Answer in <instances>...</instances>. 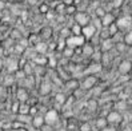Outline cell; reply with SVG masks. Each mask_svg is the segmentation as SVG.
Here are the masks:
<instances>
[{
    "label": "cell",
    "mask_w": 132,
    "mask_h": 131,
    "mask_svg": "<svg viewBox=\"0 0 132 131\" xmlns=\"http://www.w3.org/2000/svg\"><path fill=\"white\" fill-rule=\"evenodd\" d=\"M107 28H108V31H110L111 37H112V36H113L116 32H118V31H119V29H118V26H116V23H112V24H111V26H108Z\"/></svg>",
    "instance_id": "4dcf8cb0"
},
{
    "label": "cell",
    "mask_w": 132,
    "mask_h": 131,
    "mask_svg": "<svg viewBox=\"0 0 132 131\" xmlns=\"http://www.w3.org/2000/svg\"><path fill=\"white\" fill-rule=\"evenodd\" d=\"M91 130H92V127H91L89 123H87V122L83 123V125L80 126V131H91Z\"/></svg>",
    "instance_id": "836d02e7"
},
{
    "label": "cell",
    "mask_w": 132,
    "mask_h": 131,
    "mask_svg": "<svg viewBox=\"0 0 132 131\" xmlns=\"http://www.w3.org/2000/svg\"><path fill=\"white\" fill-rule=\"evenodd\" d=\"M4 80H5V84H7V87H10V86H12V84L16 82L15 80V76L13 75H8L7 78H4Z\"/></svg>",
    "instance_id": "d6a6232c"
},
{
    "label": "cell",
    "mask_w": 132,
    "mask_h": 131,
    "mask_svg": "<svg viewBox=\"0 0 132 131\" xmlns=\"http://www.w3.org/2000/svg\"><path fill=\"white\" fill-rule=\"evenodd\" d=\"M79 84H80V82L77 80V79H75V78H71V79H68L67 82H64V86L68 90H71V92L79 88Z\"/></svg>",
    "instance_id": "2e32d148"
},
{
    "label": "cell",
    "mask_w": 132,
    "mask_h": 131,
    "mask_svg": "<svg viewBox=\"0 0 132 131\" xmlns=\"http://www.w3.org/2000/svg\"><path fill=\"white\" fill-rule=\"evenodd\" d=\"M115 23L118 26V29L123 34H126L132 29V16L131 15H123L119 19H116Z\"/></svg>",
    "instance_id": "6da1fadb"
},
{
    "label": "cell",
    "mask_w": 132,
    "mask_h": 131,
    "mask_svg": "<svg viewBox=\"0 0 132 131\" xmlns=\"http://www.w3.org/2000/svg\"><path fill=\"white\" fill-rule=\"evenodd\" d=\"M15 101H18L19 103H26L29 101V94H28V91L24 88V87H20L18 88L16 91V99Z\"/></svg>",
    "instance_id": "9c48e42d"
},
{
    "label": "cell",
    "mask_w": 132,
    "mask_h": 131,
    "mask_svg": "<svg viewBox=\"0 0 132 131\" xmlns=\"http://www.w3.org/2000/svg\"><path fill=\"white\" fill-rule=\"evenodd\" d=\"M59 36L61 37V39H68L69 36H71V29H69V27H64L60 29V34Z\"/></svg>",
    "instance_id": "d4e9b609"
},
{
    "label": "cell",
    "mask_w": 132,
    "mask_h": 131,
    "mask_svg": "<svg viewBox=\"0 0 132 131\" xmlns=\"http://www.w3.org/2000/svg\"><path fill=\"white\" fill-rule=\"evenodd\" d=\"M97 34H99L100 40H105V39H110V37H111L110 31H108V28H107V27H103L100 31H97Z\"/></svg>",
    "instance_id": "7402d4cb"
},
{
    "label": "cell",
    "mask_w": 132,
    "mask_h": 131,
    "mask_svg": "<svg viewBox=\"0 0 132 131\" xmlns=\"http://www.w3.org/2000/svg\"><path fill=\"white\" fill-rule=\"evenodd\" d=\"M102 71V64L100 63H91L88 67H87V70L84 71V75L85 76H88V75H95L97 72Z\"/></svg>",
    "instance_id": "9a60e30c"
},
{
    "label": "cell",
    "mask_w": 132,
    "mask_h": 131,
    "mask_svg": "<svg viewBox=\"0 0 132 131\" xmlns=\"http://www.w3.org/2000/svg\"><path fill=\"white\" fill-rule=\"evenodd\" d=\"M96 32H97V31H96L94 27H92L91 24H88V26H85V27L81 28V36L85 39V42H88Z\"/></svg>",
    "instance_id": "8fae6325"
},
{
    "label": "cell",
    "mask_w": 132,
    "mask_h": 131,
    "mask_svg": "<svg viewBox=\"0 0 132 131\" xmlns=\"http://www.w3.org/2000/svg\"><path fill=\"white\" fill-rule=\"evenodd\" d=\"M128 125H129V126H131V128H132V120H131V122L128 123Z\"/></svg>",
    "instance_id": "ab89813d"
},
{
    "label": "cell",
    "mask_w": 132,
    "mask_h": 131,
    "mask_svg": "<svg viewBox=\"0 0 132 131\" xmlns=\"http://www.w3.org/2000/svg\"><path fill=\"white\" fill-rule=\"evenodd\" d=\"M34 48L39 55H45V53H47V50H48V44L44 43V42H39Z\"/></svg>",
    "instance_id": "e0dca14e"
},
{
    "label": "cell",
    "mask_w": 132,
    "mask_h": 131,
    "mask_svg": "<svg viewBox=\"0 0 132 131\" xmlns=\"http://www.w3.org/2000/svg\"><path fill=\"white\" fill-rule=\"evenodd\" d=\"M27 2H28V4H31V5H36L39 0H27Z\"/></svg>",
    "instance_id": "8d00e7d4"
},
{
    "label": "cell",
    "mask_w": 132,
    "mask_h": 131,
    "mask_svg": "<svg viewBox=\"0 0 132 131\" xmlns=\"http://www.w3.org/2000/svg\"><path fill=\"white\" fill-rule=\"evenodd\" d=\"M3 67H4V60H3L2 58H0V71L3 70Z\"/></svg>",
    "instance_id": "74e56055"
},
{
    "label": "cell",
    "mask_w": 132,
    "mask_h": 131,
    "mask_svg": "<svg viewBox=\"0 0 132 131\" xmlns=\"http://www.w3.org/2000/svg\"><path fill=\"white\" fill-rule=\"evenodd\" d=\"M113 47H115V43H113V40L111 39V37H110V39H105V40H102L100 44H99V50L102 51L103 53L112 51Z\"/></svg>",
    "instance_id": "30bf717a"
},
{
    "label": "cell",
    "mask_w": 132,
    "mask_h": 131,
    "mask_svg": "<svg viewBox=\"0 0 132 131\" xmlns=\"http://www.w3.org/2000/svg\"><path fill=\"white\" fill-rule=\"evenodd\" d=\"M44 125H45V122H44V115L37 114V115H35V117H32V120H31V126H32L34 128L39 130V128H42Z\"/></svg>",
    "instance_id": "7c38bea8"
},
{
    "label": "cell",
    "mask_w": 132,
    "mask_h": 131,
    "mask_svg": "<svg viewBox=\"0 0 132 131\" xmlns=\"http://www.w3.org/2000/svg\"><path fill=\"white\" fill-rule=\"evenodd\" d=\"M37 5H39V12L40 13H48L50 12V4L42 3V4H37Z\"/></svg>",
    "instance_id": "f546056e"
},
{
    "label": "cell",
    "mask_w": 132,
    "mask_h": 131,
    "mask_svg": "<svg viewBox=\"0 0 132 131\" xmlns=\"http://www.w3.org/2000/svg\"><path fill=\"white\" fill-rule=\"evenodd\" d=\"M59 112L57 110H48L47 112L44 114V122H45V125L50 126V127H53L56 125V123H59Z\"/></svg>",
    "instance_id": "5b68a950"
},
{
    "label": "cell",
    "mask_w": 132,
    "mask_h": 131,
    "mask_svg": "<svg viewBox=\"0 0 132 131\" xmlns=\"http://www.w3.org/2000/svg\"><path fill=\"white\" fill-rule=\"evenodd\" d=\"M16 122H20L23 125H31V120H32V117L31 115H20V114H16Z\"/></svg>",
    "instance_id": "ac0fdd59"
},
{
    "label": "cell",
    "mask_w": 132,
    "mask_h": 131,
    "mask_svg": "<svg viewBox=\"0 0 132 131\" xmlns=\"http://www.w3.org/2000/svg\"><path fill=\"white\" fill-rule=\"evenodd\" d=\"M4 67L7 68V72L15 74L19 70V59H15L12 56L7 58V61H4Z\"/></svg>",
    "instance_id": "52a82bcc"
},
{
    "label": "cell",
    "mask_w": 132,
    "mask_h": 131,
    "mask_svg": "<svg viewBox=\"0 0 132 131\" xmlns=\"http://www.w3.org/2000/svg\"><path fill=\"white\" fill-rule=\"evenodd\" d=\"M61 53H63V56H64V58L72 59V56L75 55V51H73L72 48H68V47H65L63 51H61Z\"/></svg>",
    "instance_id": "4316f807"
},
{
    "label": "cell",
    "mask_w": 132,
    "mask_h": 131,
    "mask_svg": "<svg viewBox=\"0 0 132 131\" xmlns=\"http://www.w3.org/2000/svg\"><path fill=\"white\" fill-rule=\"evenodd\" d=\"M92 13H94V16H95V18H99V19H102V18L104 16V15H105L107 12H105V11H104V10L102 8V5H100V7H97V8H96V10H95L94 12H92Z\"/></svg>",
    "instance_id": "f1b7e54d"
},
{
    "label": "cell",
    "mask_w": 132,
    "mask_h": 131,
    "mask_svg": "<svg viewBox=\"0 0 132 131\" xmlns=\"http://www.w3.org/2000/svg\"><path fill=\"white\" fill-rule=\"evenodd\" d=\"M100 131H118V128H116L115 126H110V125H108V126H105L103 130H100Z\"/></svg>",
    "instance_id": "e575fe53"
},
{
    "label": "cell",
    "mask_w": 132,
    "mask_h": 131,
    "mask_svg": "<svg viewBox=\"0 0 132 131\" xmlns=\"http://www.w3.org/2000/svg\"><path fill=\"white\" fill-rule=\"evenodd\" d=\"M95 126H96L97 130H103L105 126H108V122H107L105 117H100V118H97V119L95 120Z\"/></svg>",
    "instance_id": "44dd1931"
},
{
    "label": "cell",
    "mask_w": 132,
    "mask_h": 131,
    "mask_svg": "<svg viewBox=\"0 0 132 131\" xmlns=\"http://www.w3.org/2000/svg\"><path fill=\"white\" fill-rule=\"evenodd\" d=\"M29 109H31V104H29L28 102H26V103H20L18 114H20V115H29Z\"/></svg>",
    "instance_id": "ffe728a7"
},
{
    "label": "cell",
    "mask_w": 132,
    "mask_h": 131,
    "mask_svg": "<svg viewBox=\"0 0 132 131\" xmlns=\"http://www.w3.org/2000/svg\"><path fill=\"white\" fill-rule=\"evenodd\" d=\"M104 2H110V3H111V2H112V0H104Z\"/></svg>",
    "instance_id": "60d3db41"
},
{
    "label": "cell",
    "mask_w": 132,
    "mask_h": 131,
    "mask_svg": "<svg viewBox=\"0 0 132 131\" xmlns=\"http://www.w3.org/2000/svg\"><path fill=\"white\" fill-rule=\"evenodd\" d=\"M120 131H132V128H131V126H129L128 123H127V125L124 126V127H123V128H121Z\"/></svg>",
    "instance_id": "d590c367"
},
{
    "label": "cell",
    "mask_w": 132,
    "mask_h": 131,
    "mask_svg": "<svg viewBox=\"0 0 132 131\" xmlns=\"http://www.w3.org/2000/svg\"><path fill=\"white\" fill-rule=\"evenodd\" d=\"M100 21H102V26L103 27H108V26H111L112 23L116 21V16H115L113 12H107L104 16L100 19Z\"/></svg>",
    "instance_id": "4fadbf2b"
},
{
    "label": "cell",
    "mask_w": 132,
    "mask_h": 131,
    "mask_svg": "<svg viewBox=\"0 0 132 131\" xmlns=\"http://www.w3.org/2000/svg\"><path fill=\"white\" fill-rule=\"evenodd\" d=\"M19 106H20V103H19L18 101H13V102H12V104H11V112L16 115V114H18V111H19Z\"/></svg>",
    "instance_id": "1f68e13d"
},
{
    "label": "cell",
    "mask_w": 132,
    "mask_h": 131,
    "mask_svg": "<svg viewBox=\"0 0 132 131\" xmlns=\"http://www.w3.org/2000/svg\"><path fill=\"white\" fill-rule=\"evenodd\" d=\"M85 43V39L80 35V36H73V35H71L68 37V39H65V45L68 48H72L73 51L76 50V48H80L81 45Z\"/></svg>",
    "instance_id": "277c9868"
},
{
    "label": "cell",
    "mask_w": 132,
    "mask_h": 131,
    "mask_svg": "<svg viewBox=\"0 0 132 131\" xmlns=\"http://www.w3.org/2000/svg\"><path fill=\"white\" fill-rule=\"evenodd\" d=\"M96 82H97V79H96L95 75H88L81 80V83L79 84V88L83 90V91H89L95 87Z\"/></svg>",
    "instance_id": "8992f818"
},
{
    "label": "cell",
    "mask_w": 132,
    "mask_h": 131,
    "mask_svg": "<svg viewBox=\"0 0 132 131\" xmlns=\"http://www.w3.org/2000/svg\"><path fill=\"white\" fill-rule=\"evenodd\" d=\"M105 119H107V122H108V125H110V126L118 127L119 125H121V123H123V115L119 111L112 110V111H110V112L105 115Z\"/></svg>",
    "instance_id": "3957f363"
},
{
    "label": "cell",
    "mask_w": 132,
    "mask_h": 131,
    "mask_svg": "<svg viewBox=\"0 0 132 131\" xmlns=\"http://www.w3.org/2000/svg\"><path fill=\"white\" fill-rule=\"evenodd\" d=\"M73 21L83 28V27L89 24L91 16H89V13L87 11H76V13L73 15Z\"/></svg>",
    "instance_id": "7a4b0ae2"
},
{
    "label": "cell",
    "mask_w": 132,
    "mask_h": 131,
    "mask_svg": "<svg viewBox=\"0 0 132 131\" xmlns=\"http://www.w3.org/2000/svg\"><path fill=\"white\" fill-rule=\"evenodd\" d=\"M123 42H124V44H126L127 47H131L132 45V29L124 34V40Z\"/></svg>",
    "instance_id": "cb8c5ba5"
},
{
    "label": "cell",
    "mask_w": 132,
    "mask_h": 131,
    "mask_svg": "<svg viewBox=\"0 0 132 131\" xmlns=\"http://www.w3.org/2000/svg\"><path fill=\"white\" fill-rule=\"evenodd\" d=\"M132 70V61H129L128 59H124V60H120V63L118 66V71L121 74V75H128Z\"/></svg>",
    "instance_id": "ba28073f"
},
{
    "label": "cell",
    "mask_w": 132,
    "mask_h": 131,
    "mask_svg": "<svg viewBox=\"0 0 132 131\" xmlns=\"http://www.w3.org/2000/svg\"><path fill=\"white\" fill-rule=\"evenodd\" d=\"M94 51H95V47L89 42H85L81 45V55L85 56V58H91L92 53H94Z\"/></svg>",
    "instance_id": "5bb4252c"
},
{
    "label": "cell",
    "mask_w": 132,
    "mask_h": 131,
    "mask_svg": "<svg viewBox=\"0 0 132 131\" xmlns=\"http://www.w3.org/2000/svg\"><path fill=\"white\" fill-rule=\"evenodd\" d=\"M4 8H5V4H4L3 2H0V11H3Z\"/></svg>",
    "instance_id": "f35d334b"
},
{
    "label": "cell",
    "mask_w": 132,
    "mask_h": 131,
    "mask_svg": "<svg viewBox=\"0 0 132 131\" xmlns=\"http://www.w3.org/2000/svg\"><path fill=\"white\" fill-rule=\"evenodd\" d=\"M69 29H71V35H73V36H80L81 35V27L79 24H76L75 21H73V24L69 27Z\"/></svg>",
    "instance_id": "603a6c76"
},
{
    "label": "cell",
    "mask_w": 132,
    "mask_h": 131,
    "mask_svg": "<svg viewBox=\"0 0 132 131\" xmlns=\"http://www.w3.org/2000/svg\"><path fill=\"white\" fill-rule=\"evenodd\" d=\"M55 102L57 104H60V107L64 106L67 103V95L64 94V92H57V94L55 95Z\"/></svg>",
    "instance_id": "d6986e66"
},
{
    "label": "cell",
    "mask_w": 132,
    "mask_h": 131,
    "mask_svg": "<svg viewBox=\"0 0 132 131\" xmlns=\"http://www.w3.org/2000/svg\"><path fill=\"white\" fill-rule=\"evenodd\" d=\"M111 5H112L113 11H115V10H120L121 7H124V0H112Z\"/></svg>",
    "instance_id": "83f0119b"
},
{
    "label": "cell",
    "mask_w": 132,
    "mask_h": 131,
    "mask_svg": "<svg viewBox=\"0 0 132 131\" xmlns=\"http://www.w3.org/2000/svg\"><path fill=\"white\" fill-rule=\"evenodd\" d=\"M131 16H132V15H131Z\"/></svg>",
    "instance_id": "b9f144b4"
},
{
    "label": "cell",
    "mask_w": 132,
    "mask_h": 131,
    "mask_svg": "<svg viewBox=\"0 0 132 131\" xmlns=\"http://www.w3.org/2000/svg\"><path fill=\"white\" fill-rule=\"evenodd\" d=\"M40 87H42V88L39 90V91H40V94H42V95H47V94H50V91H51V82H50V83H43Z\"/></svg>",
    "instance_id": "484cf974"
}]
</instances>
